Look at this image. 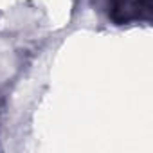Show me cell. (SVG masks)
Returning a JSON list of instances; mask_svg holds the SVG:
<instances>
[{
	"mask_svg": "<svg viewBox=\"0 0 153 153\" xmlns=\"http://www.w3.org/2000/svg\"><path fill=\"white\" fill-rule=\"evenodd\" d=\"M153 0H108V16L115 24H130L151 16Z\"/></svg>",
	"mask_w": 153,
	"mask_h": 153,
	"instance_id": "1",
	"label": "cell"
}]
</instances>
